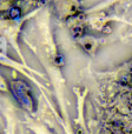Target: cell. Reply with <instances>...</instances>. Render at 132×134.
<instances>
[{"instance_id":"6da1fadb","label":"cell","mask_w":132,"mask_h":134,"mask_svg":"<svg viewBox=\"0 0 132 134\" xmlns=\"http://www.w3.org/2000/svg\"><path fill=\"white\" fill-rule=\"evenodd\" d=\"M27 2V0H0V11L6 7H11V6H15L19 4H25Z\"/></svg>"}]
</instances>
